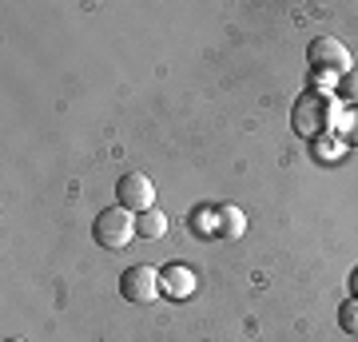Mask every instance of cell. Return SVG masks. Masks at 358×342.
Returning <instances> with one entry per match:
<instances>
[{
    "label": "cell",
    "mask_w": 358,
    "mask_h": 342,
    "mask_svg": "<svg viewBox=\"0 0 358 342\" xmlns=\"http://www.w3.org/2000/svg\"><path fill=\"white\" fill-rule=\"evenodd\" d=\"M291 124L299 136H307V140H319L322 131L331 127V100L322 96V92H303L299 100H294V112H291Z\"/></svg>",
    "instance_id": "cell-1"
},
{
    "label": "cell",
    "mask_w": 358,
    "mask_h": 342,
    "mask_svg": "<svg viewBox=\"0 0 358 342\" xmlns=\"http://www.w3.org/2000/svg\"><path fill=\"white\" fill-rule=\"evenodd\" d=\"M92 235L108 251H124L131 243V235H136V219L124 207H103L100 215H96V223H92Z\"/></svg>",
    "instance_id": "cell-2"
},
{
    "label": "cell",
    "mask_w": 358,
    "mask_h": 342,
    "mask_svg": "<svg viewBox=\"0 0 358 342\" xmlns=\"http://www.w3.org/2000/svg\"><path fill=\"white\" fill-rule=\"evenodd\" d=\"M159 287H164V275H159L155 266H148V263L128 266L124 279H120V294H124L128 303H155Z\"/></svg>",
    "instance_id": "cell-3"
},
{
    "label": "cell",
    "mask_w": 358,
    "mask_h": 342,
    "mask_svg": "<svg viewBox=\"0 0 358 342\" xmlns=\"http://www.w3.org/2000/svg\"><path fill=\"white\" fill-rule=\"evenodd\" d=\"M310 68L315 72H350V52H346L343 40H334V36H319V40H310Z\"/></svg>",
    "instance_id": "cell-4"
},
{
    "label": "cell",
    "mask_w": 358,
    "mask_h": 342,
    "mask_svg": "<svg viewBox=\"0 0 358 342\" xmlns=\"http://www.w3.org/2000/svg\"><path fill=\"white\" fill-rule=\"evenodd\" d=\"M115 195H120V207L124 211H152V199H155V187L148 176H124L115 183Z\"/></svg>",
    "instance_id": "cell-5"
},
{
    "label": "cell",
    "mask_w": 358,
    "mask_h": 342,
    "mask_svg": "<svg viewBox=\"0 0 358 342\" xmlns=\"http://www.w3.org/2000/svg\"><path fill=\"white\" fill-rule=\"evenodd\" d=\"M136 235H140V239H159V235H167V215L164 211H140V215H136Z\"/></svg>",
    "instance_id": "cell-6"
},
{
    "label": "cell",
    "mask_w": 358,
    "mask_h": 342,
    "mask_svg": "<svg viewBox=\"0 0 358 342\" xmlns=\"http://www.w3.org/2000/svg\"><path fill=\"white\" fill-rule=\"evenodd\" d=\"M164 283H167V291H171V294H192L195 275L187 271V266H167V271H164Z\"/></svg>",
    "instance_id": "cell-7"
},
{
    "label": "cell",
    "mask_w": 358,
    "mask_h": 342,
    "mask_svg": "<svg viewBox=\"0 0 358 342\" xmlns=\"http://www.w3.org/2000/svg\"><path fill=\"white\" fill-rule=\"evenodd\" d=\"M215 215H219V235H243L247 219H243L239 207H219Z\"/></svg>",
    "instance_id": "cell-8"
},
{
    "label": "cell",
    "mask_w": 358,
    "mask_h": 342,
    "mask_svg": "<svg viewBox=\"0 0 358 342\" xmlns=\"http://www.w3.org/2000/svg\"><path fill=\"white\" fill-rule=\"evenodd\" d=\"M338 96H343L346 104H358V68L343 72V80H338Z\"/></svg>",
    "instance_id": "cell-9"
},
{
    "label": "cell",
    "mask_w": 358,
    "mask_h": 342,
    "mask_svg": "<svg viewBox=\"0 0 358 342\" xmlns=\"http://www.w3.org/2000/svg\"><path fill=\"white\" fill-rule=\"evenodd\" d=\"M338 322H343L346 334H355V339H358V299H350V303L338 311Z\"/></svg>",
    "instance_id": "cell-10"
},
{
    "label": "cell",
    "mask_w": 358,
    "mask_h": 342,
    "mask_svg": "<svg viewBox=\"0 0 358 342\" xmlns=\"http://www.w3.org/2000/svg\"><path fill=\"white\" fill-rule=\"evenodd\" d=\"M338 127H343V136H346L350 143H358V108H350V112L338 120Z\"/></svg>",
    "instance_id": "cell-11"
},
{
    "label": "cell",
    "mask_w": 358,
    "mask_h": 342,
    "mask_svg": "<svg viewBox=\"0 0 358 342\" xmlns=\"http://www.w3.org/2000/svg\"><path fill=\"white\" fill-rule=\"evenodd\" d=\"M315 155H319V159H338V143H334L331 136H319V140H315Z\"/></svg>",
    "instance_id": "cell-12"
},
{
    "label": "cell",
    "mask_w": 358,
    "mask_h": 342,
    "mask_svg": "<svg viewBox=\"0 0 358 342\" xmlns=\"http://www.w3.org/2000/svg\"><path fill=\"white\" fill-rule=\"evenodd\" d=\"M350 291H355V299H358V271L350 275Z\"/></svg>",
    "instance_id": "cell-13"
},
{
    "label": "cell",
    "mask_w": 358,
    "mask_h": 342,
    "mask_svg": "<svg viewBox=\"0 0 358 342\" xmlns=\"http://www.w3.org/2000/svg\"><path fill=\"white\" fill-rule=\"evenodd\" d=\"M8 342H24V339H8Z\"/></svg>",
    "instance_id": "cell-14"
}]
</instances>
